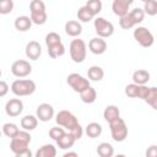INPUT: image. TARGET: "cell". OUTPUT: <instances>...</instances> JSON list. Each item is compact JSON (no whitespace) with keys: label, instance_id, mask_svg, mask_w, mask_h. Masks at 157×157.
<instances>
[{"label":"cell","instance_id":"41","mask_svg":"<svg viewBox=\"0 0 157 157\" xmlns=\"http://www.w3.org/2000/svg\"><path fill=\"white\" fill-rule=\"evenodd\" d=\"M113 157H126V156L123 155V153H119V155H115V156H113Z\"/></svg>","mask_w":157,"mask_h":157},{"label":"cell","instance_id":"14","mask_svg":"<svg viewBox=\"0 0 157 157\" xmlns=\"http://www.w3.org/2000/svg\"><path fill=\"white\" fill-rule=\"evenodd\" d=\"M22 110H23V103L20 98H11L5 104V113L11 118L18 117L22 113Z\"/></svg>","mask_w":157,"mask_h":157},{"label":"cell","instance_id":"11","mask_svg":"<svg viewBox=\"0 0 157 157\" xmlns=\"http://www.w3.org/2000/svg\"><path fill=\"white\" fill-rule=\"evenodd\" d=\"M66 82L67 85L77 93H81L82 91H85L86 88H88L91 85H90V81L88 78L83 77L82 75L77 74V72H72L67 77H66Z\"/></svg>","mask_w":157,"mask_h":157},{"label":"cell","instance_id":"1","mask_svg":"<svg viewBox=\"0 0 157 157\" xmlns=\"http://www.w3.org/2000/svg\"><path fill=\"white\" fill-rule=\"evenodd\" d=\"M45 44L50 58L56 59L65 54V47L61 42V37L56 32H49L45 36Z\"/></svg>","mask_w":157,"mask_h":157},{"label":"cell","instance_id":"37","mask_svg":"<svg viewBox=\"0 0 157 157\" xmlns=\"http://www.w3.org/2000/svg\"><path fill=\"white\" fill-rule=\"evenodd\" d=\"M9 90H10V87H9L7 82L0 80V97H5L9 92Z\"/></svg>","mask_w":157,"mask_h":157},{"label":"cell","instance_id":"39","mask_svg":"<svg viewBox=\"0 0 157 157\" xmlns=\"http://www.w3.org/2000/svg\"><path fill=\"white\" fill-rule=\"evenodd\" d=\"M15 157H33V155H32V151L28 148V150H26L23 152H20V153L15 155Z\"/></svg>","mask_w":157,"mask_h":157},{"label":"cell","instance_id":"9","mask_svg":"<svg viewBox=\"0 0 157 157\" xmlns=\"http://www.w3.org/2000/svg\"><path fill=\"white\" fill-rule=\"evenodd\" d=\"M109 129L113 140L117 142H121L128 137V126L121 118H118L117 120L109 123Z\"/></svg>","mask_w":157,"mask_h":157},{"label":"cell","instance_id":"33","mask_svg":"<svg viewBox=\"0 0 157 157\" xmlns=\"http://www.w3.org/2000/svg\"><path fill=\"white\" fill-rule=\"evenodd\" d=\"M144 12L145 15L147 13L148 16H155L157 15V1L156 0H147L144 2Z\"/></svg>","mask_w":157,"mask_h":157},{"label":"cell","instance_id":"6","mask_svg":"<svg viewBox=\"0 0 157 157\" xmlns=\"http://www.w3.org/2000/svg\"><path fill=\"white\" fill-rule=\"evenodd\" d=\"M69 52H70V58L72 59L74 63H83L87 55V47L85 40L76 38L72 39L69 47Z\"/></svg>","mask_w":157,"mask_h":157},{"label":"cell","instance_id":"31","mask_svg":"<svg viewBox=\"0 0 157 157\" xmlns=\"http://www.w3.org/2000/svg\"><path fill=\"white\" fill-rule=\"evenodd\" d=\"M18 131H20V129L17 128V125L15 123H5L2 125V134L10 139L15 137L18 134Z\"/></svg>","mask_w":157,"mask_h":157},{"label":"cell","instance_id":"12","mask_svg":"<svg viewBox=\"0 0 157 157\" xmlns=\"http://www.w3.org/2000/svg\"><path fill=\"white\" fill-rule=\"evenodd\" d=\"M11 72L16 77H20V78L26 77L32 72V65L29 64V61H27L25 59H18L12 63Z\"/></svg>","mask_w":157,"mask_h":157},{"label":"cell","instance_id":"21","mask_svg":"<svg viewBox=\"0 0 157 157\" xmlns=\"http://www.w3.org/2000/svg\"><path fill=\"white\" fill-rule=\"evenodd\" d=\"M13 26L18 32H26L32 27V21L28 16H18L15 20Z\"/></svg>","mask_w":157,"mask_h":157},{"label":"cell","instance_id":"40","mask_svg":"<svg viewBox=\"0 0 157 157\" xmlns=\"http://www.w3.org/2000/svg\"><path fill=\"white\" fill-rule=\"evenodd\" d=\"M63 157H78V155L76 152H74V151H69V152L64 153Z\"/></svg>","mask_w":157,"mask_h":157},{"label":"cell","instance_id":"42","mask_svg":"<svg viewBox=\"0 0 157 157\" xmlns=\"http://www.w3.org/2000/svg\"><path fill=\"white\" fill-rule=\"evenodd\" d=\"M1 75H2V71H1V69H0V78H1Z\"/></svg>","mask_w":157,"mask_h":157},{"label":"cell","instance_id":"28","mask_svg":"<svg viewBox=\"0 0 157 157\" xmlns=\"http://www.w3.org/2000/svg\"><path fill=\"white\" fill-rule=\"evenodd\" d=\"M96 151L99 157H113L114 156V147L109 142H101L97 146Z\"/></svg>","mask_w":157,"mask_h":157},{"label":"cell","instance_id":"7","mask_svg":"<svg viewBox=\"0 0 157 157\" xmlns=\"http://www.w3.org/2000/svg\"><path fill=\"white\" fill-rule=\"evenodd\" d=\"M55 121L59 126H61L63 129H67L69 132L72 131L74 129H76L80 123L77 120V118L69 110H60L56 115H55Z\"/></svg>","mask_w":157,"mask_h":157},{"label":"cell","instance_id":"4","mask_svg":"<svg viewBox=\"0 0 157 157\" xmlns=\"http://www.w3.org/2000/svg\"><path fill=\"white\" fill-rule=\"evenodd\" d=\"M31 21L34 25H44L47 22L48 15L45 11V4L42 0H32L29 4Z\"/></svg>","mask_w":157,"mask_h":157},{"label":"cell","instance_id":"3","mask_svg":"<svg viewBox=\"0 0 157 157\" xmlns=\"http://www.w3.org/2000/svg\"><path fill=\"white\" fill-rule=\"evenodd\" d=\"M36 88L37 87H36L34 81H32L29 78H18L11 83V91L17 97L31 96L34 93Z\"/></svg>","mask_w":157,"mask_h":157},{"label":"cell","instance_id":"29","mask_svg":"<svg viewBox=\"0 0 157 157\" xmlns=\"http://www.w3.org/2000/svg\"><path fill=\"white\" fill-rule=\"evenodd\" d=\"M80 98H81V101L83 103L91 104V103H93L97 99V92H96V90L93 87L90 86L88 88H86L85 91H82L80 93Z\"/></svg>","mask_w":157,"mask_h":157},{"label":"cell","instance_id":"13","mask_svg":"<svg viewBox=\"0 0 157 157\" xmlns=\"http://www.w3.org/2000/svg\"><path fill=\"white\" fill-rule=\"evenodd\" d=\"M150 87L146 85H135V83H129L125 86V94L130 98H141L145 101L147 93H148Z\"/></svg>","mask_w":157,"mask_h":157},{"label":"cell","instance_id":"8","mask_svg":"<svg viewBox=\"0 0 157 157\" xmlns=\"http://www.w3.org/2000/svg\"><path fill=\"white\" fill-rule=\"evenodd\" d=\"M134 39L142 47V48H150L152 47V44L155 43V37L152 34V32L142 26H139L134 29Z\"/></svg>","mask_w":157,"mask_h":157},{"label":"cell","instance_id":"38","mask_svg":"<svg viewBox=\"0 0 157 157\" xmlns=\"http://www.w3.org/2000/svg\"><path fill=\"white\" fill-rule=\"evenodd\" d=\"M145 155H146V157H157V146L151 145L150 147H147Z\"/></svg>","mask_w":157,"mask_h":157},{"label":"cell","instance_id":"36","mask_svg":"<svg viewBox=\"0 0 157 157\" xmlns=\"http://www.w3.org/2000/svg\"><path fill=\"white\" fill-rule=\"evenodd\" d=\"M65 134V130L61 128V126H53L50 130H49V137L58 141L63 135Z\"/></svg>","mask_w":157,"mask_h":157},{"label":"cell","instance_id":"22","mask_svg":"<svg viewBox=\"0 0 157 157\" xmlns=\"http://www.w3.org/2000/svg\"><path fill=\"white\" fill-rule=\"evenodd\" d=\"M21 128L25 130V131H32V130H34L36 128H37V125H38V119H37V117H34V115H31V114H28V115H25L22 119H21Z\"/></svg>","mask_w":157,"mask_h":157},{"label":"cell","instance_id":"24","mask_svg":"<svg viewBox=\"0 0 157 157\" xmlns=\"http://www.w3.org/2000/svg\"><path fill=\"white\" fill-rule=\"evenodd\" d=\"M103 118L105 119V121L112 123L114 120H117L118 118H120V110L117 105H107L104 112H103Z\"/></svg>","mask_w":157,"mask_h":157},{"label":"cell","instance_id":"19","mask_svg":"<svg viewBox=\"0 0 157 157\" xmlns=\"http://www.w3.org/2000/svg\"><path fill=\"white\" fill-rule=\"evenodd\" d=\"M65 33L70 37H78L82 33V26L76 20H70L65 23Z\"/></svg>","mask_w":157,"mask_h":157},{"label":"cell","instance_id":"27","mask_svg":"<svg viewBox=\"0 0 157 157\" xmlns=\"http://www.w3.org/2000/svg\"><path fill=\"white\" fill-rule=\"evenodd\" d=\"M75 141H76V140L74 139V136H72L70 132H65V134L56 141V145H58V147L61 148V150H69L70 147L74 146Z\"/></svg>","mask_w":157,"mask_h":157},{"label":"cell","instance_id":"20","mask_svg":"<svg viewBox=\"0 0 157 157\" xmlns=\"http://www.w3.org/2000/svg\"><path fill=\"white\" fill-rule=\"evenodd\" d=\"M150 72L147 70H144V69H139V70H135L132 72V83L135 85H146L148 81H150Z\"/></svg>","mask_w":157,"mask_h":157},{"label":"cell","instance_id":"34","mask_svg":"<svg viewBox=\"0 0 157 157\" xmlns=\"http://www.w3.org/2000/svg\"><path fill=\"white\" fill-rule=\"evenodd\" d=\"M94 16H97L102 11V1L101 0H90L85 5Z\"/></svg>","mask_w":157,"mask_h":157},{"label":"cell","instance_id":"15","mask_svg":"<svg viewBox=\"0 0 157 157\" xmlns=\"http://www.w3.org/2000/svg\"><path fill=\"white\" fill-rule=\"evenodd\" d=\"M36 117H37L38 120H40L43 123L49 121L54 117V108H53V105H50L49 103L39 104L37 107V110H36Z\"/></svg>","mask_w":157,"mask_h":157},{"label":"cell","instance_id":"18","mask_svg":"<svg viewBox=\"0 0 157 157\" xmlns=\"http://www.w3.org/2000/svg\"><path fill=\"white\" fill-rule=\"evenodd\" d=\"M131 4H132V1H128V0H114L112 4L113 13L119 17L125 16L129 12V7Z\"/></svg>","mask_w":157,"mask_h":157},{"label":"cell","instance_id":"23","mask_svg":"<svg viewBox=\"0 0 157 157\" xmlns=\"http://www.w3.org/2000/svg\"><path fill=\"white\" fill-rule=\"evenodd\" d=\"M56 156V147L52 144H45L39 147L34 155V157H55Z\"/></svg>","mask_w":157,"mask_h":157},{"label":"cell","instance_id":"25","mask_svg":"<svg viewBox=\"0 0 157 157\" xmlns=\"http://www.w3.org/2000/svg\"><path fill=\"white\" fill-rule=\"evenodd\" d=\"M87 76H88V81H101L103 80L104 77V70L101 67V66H97V65H93L88 69L87 71Z\"/></svg>","mask_w":157,"mask_h":157},{"label":"cell","instance_id":"43","mask_svg":"<svg viewBox=\"0 0 157 157\" xmlns=\"http://www.w3.org/2000/svg\"><path fill=\"white\" fill-rule=\"evenodd\" d=\"M1 134H2V131H1V130H0V137H1Z\"/></svg>","mask_w":157,"mask_h":157},{"label":"cell","instance_id":"30","mask_svg":"<svg viewBox=\"0 0 157 157\" xmlns=\"http://www.w3.org/2000/svg\"><path fill=\"white\" fill-rule=\"evenodd\" d=\"M145 102L152 108V109H157V88L155 86L150 87L148 93L145 98Z\"/></svg>","mask_w":157,"mask_h":157},{"label":"cell","instance_id":"26","mask_svg":"<svg viewBox=\"0 0 157 157\" xmlns=\"http://www.w3.org/2000/svg\"><path fill=\"white\" fill-rule=\"evenodd\" d=\"M102 130H103V129H102V125H101L99 123H94V121L87 124L86 128H85L86 135H87L88 137H91V139L98 137V136L102 134Z\"/></svg>","mask_w":157,"mask_h":157},{"label":"cell","instance_id":"5","mask_svg":"<svg viewBox=\"0 0 157 157\" xmlns=\"http://www.w3.org/2000/svg\"><path fill=\"white\" fill-rule=\"evenodd\" d=\"M31 140H32V136L29 135L28 131H18V134L11 139V142H10V150L17 155L20 152H23L26 150H28L29 147V144H31Z\"/></svg>","mask_w":157,"mask_h":157},{"label":"cell","instance_id":"32","mask_svg":"<svg viewBox=\"0 0 157 157\" xmlns=\"http://www.w3.org/2000/svg\"><path fill=\"white\" fill-rule=\"evenodd\" d=\"M93 17H94V15H93L86 6L80 7L78 11H77V18H78V21H81V22H90Z\"/></svg>","mask_w":157,"mask_h":157},{"label":"cell","instance_id":"17","mask_svg":"<svg viewBox=\"0 0 157 157\" xmlns=\"http://www.w3.org/2000/svg\"><path fill=\"white\" fill-rule=\"evenodd\" d=\"M88 49L91 53L96 54V55H101L107 50V42L103 38L99 37H94L90 40L88 43Z\"/></svg>","mask_w":157,"mask_h":157},{"label":"cell","instance_id":"35","mask_svg":"<svg viewBox=\"0 0 157 157\" xmlns=\"http://www.w3.org/2000/svg\"><path fill=\"white\" fill-rule=\"evenodd\" d=\"M13 1L12 0H0V13L1 15H7L11 13V11L13 10Z\"/></svg>","mask_w":157,"mask_h":157},{"label":"cell","instance_id":"16","mask_svg":"<svg viewBox=\"0 0 157 157\" xmlns=\"http://www.w3.org/2000/svg\"><path fill=\"white\" fill-rule=\"evenodd\" d=\"M25 53L29 60H38L42 55V47L37 40H31L26 44Z\"/></svg>","mask_w":157,"mask_h":157},{"label":"cell","instance_id":"10","mask_svg":"<svg viewBox=\"0 0 157 157\" xmlns=\"http://www.w3.org/2000/svg\"><path fill=\"white\" fill-rule=\"evenodd\" d=\"M93 26H94V31L97 33V36L99 38H108L110 37L113 33H114V26L110 21L105 20L104 17H96L94 18V22H93Z\"/></svg>","mask_w":157,"mask_h":157},{"label":"cell","instance_id":"2","mask_svg":"<svg viewBox=\"0 0 157 157\" xmlns=\"http://www.w3.org/2000/svg\"><path fill=\"white\" fill-rule=\"evenodd\" d=\"M145 18V12L141 7H135L132 10H130L125 16L120 17L119 20V26L123 29H130L132 27H135L136 25L141 23Z\"/></svg>","mask_w":157,"mask_h":157}]
</instances>
